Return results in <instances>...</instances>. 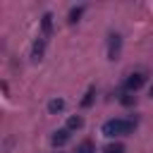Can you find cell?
<instances>
[{
    "instance_id": "6da1fadb",
    "label": "cell",
    "mask_w": 153,
    "mask_h": 153,
    "mask_svg": "<svg viewBox=\"0 0 153 153\" xmlns=\"http://www.w3.org/2000/svg\"><path fill=\"white\" fill-rule=\"evenodd\" d=\"M136 127V117H112L108 122H103L100 127V134L108 136V139H115V136H124V134H131Z\"/></svg>"
},
{
    "instance_id": "7a4b0ae2",
    "label": "cell",
    "mask_w": 153,
    "mask_h": 153,
    "mask_svg": "<svg viewBox=\"0 0 153 153\" xmlns=\"http://www.w3.org/2000/svg\"><path fill=\"white\" fill-rule=\"evenodd\" d=\"M143 84H146V76H143L141 72H131V74L124 79V91H127V93H131V91H139Z\"/></svg>"
},
{
    "instance_id": "3957f363",
    "label": "cell",
    "mask_w": 153,
    "mask_h": 153,
    "mask_svg": "<svg viewBox=\"0 0 153 153\" xmlns=\"http://www.w3.org/2000/svg\"><path fill=\"white\" fill-rule=\"evenodd\" d=\"M120 50H122V36L120 33H110L108 36V57L110 60H117L120 57Z\"/></svg>"
},
{
    "instance_id": "277c9868",
    "label": "cell",
    "mask_w": 153,
    "mask_h": 153,
    "mask_svg": "<svg viewBox=\"0 0 153 153\" xmlns=\"http://www.w3.org/2000/svg\"><path fill=\"white\" fill-rule=\"evenodd\" d=\"M69 129L67 127H62V129H57V131H53V136H50V143L55 146V148H60V146H65L67 141H69Z\"/></svg>"
},
{
    "instance_id": "5b68a950",
    "label": "cell",
    "mask_w": 153,
    "mask_h": 153,
    "mask_svg": "<svg viewBox=\"0 0 153 153\" xmlns=\"http://www.w3.org/2000/svg\"><path fill=\"white\" fill-rule=\"evenodd\" d=\"M43 53H45V36H38V38L33 41V45H31V57H33V60H41Z\"/></svg>"
},
{
    "instance_id": "8992f818",
    "label": "cell",
    "mask_w": 153,
    "mask_h": 153,
    "mask_svg": "<svg viewBox=\"0 0 153 153\" xmlns=\"http://www.w3.org/2000/svg\"><path fill=\"white\" fill-rule=\"evenodd\" d=\"M50 31H53V14L45 12L41 17V36H50Z\"/></svg>"
},
{
    "instance_id": "52a82bcc",
    "label": "cell",
    "mask_w": 153,
    "mask_h": 153,
    "mask_svg": "<svg viewBox=\"0 0 153 153\" xmlns=\"http://www.w3.org/2000/svg\"><path fill=\"white\" fill-rule=\"evenodd\" d=\"M93 100H96V86H88L79 105H81V108H91V105H93Z\"/></svg>"
},
{
    "instance_id": "ba28073f",
    "label": "cell",
    "mask_w": 153,
    "mask_h": 153,
    "mask_svg": "<svg viewBox=\"0 0 153 153\" xmlns=\"http://www.w3.org/2000/svg\"><path fill=\"white\" fill-rule=\"evenodd\" d=\"M84 10H86L84 5H76V7H72V10H69V14H67V22H69V24H76V22L81 19Z\"/></svg>"
},
{
    "instance_id": "9c48e42d",
    "label": "cell",
    "mask_w": 153,
    "mask_h": 153,
    "mask_svg": "<svg viewBox=\"0 0 153 153\" xmlns=\"http://www.w3.org/2000/svg\"><path fill=\"white\" fill-rule=\"evenodd\" d=\"M65 127H67L69 131H74V129H81V127H84V117H81V115H72V117L67 120V124H65Z\"/></svg>"
},
{
    "instance_id": "30bf717a",
    "label": "cell",
    "mask_w": 153,
    "mask_h": 153,
    "mask_svg": "<svg viewBox=\"0 0 153 153\" xmlns=\"http://www.w3.org/2000/svg\"><path fill=\"white\" fill-rule=\"evenodd\" d=\"M74 153H96V143L91 141V139H84L79 146H76V151Z\"/></svg>"
},
{
    "instance_id": "8fae6325",
    "label": "cell",
    "mask_w": 153,
    "mask_h": 153,
    "mask_svg": "<svg viewBox=\"0 0 153 153\" xmlns=\"http://www.w3.org/2000/svg\"><path fill=\"white\" fill-rule=\"evenodd\" d=\"M62 110H65V100H62V98H53V100L48 103V112L55 115V112H62Z\"/></svg>"
},
{
    "instance_id": "7c38bea8",
    "label": "cell",
    "mask_w": 153,
    "mask_h": 153,
    "mask_svg": "<svg viewBox=\"0 0 153 153\" xmlns=\"http://www.w3.org/2000/svg\"><path fill=\"white\" fill-rule=\"evenodd\" d=\"M103 153H124V146H122L120 141H115V143H108V146L103 148Z\"/></svg>"
},
{
    "instance_id": "4fadbf2b",
    "label": "cell",
    "mask_w": 153,
    "mask_h": 153,
    "mask_svg": "<svg viewBox=\"0 0 153 153\" xmlns=\"http://www.w3.org/2000/svg\"><path fill=\"white\" fill-rule=\"evenodd\" d=\"M151 98H153V86H151Z\"/></svg>"
}]
</instances>
